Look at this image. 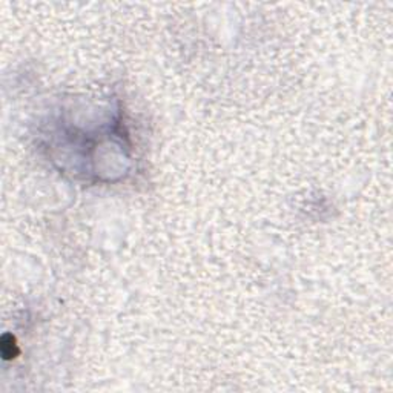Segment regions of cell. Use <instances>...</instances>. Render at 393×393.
<instances>
[{
	"label": "cell",
	"instance_id": "obj_1",
	"mask_svg": "<svg viewBox=\"0 0 393 393\" xmlns=\"http://www.w3.org/2000/svg\"><path fill=\"white\" fill-rule=\"evenodd\" d=\"M2 353H4L5 360L16 358L17 353H19L17 344H16V341H14V338H13L11 335H5L4 338H2Z\"/></svg>",
	"mask_w": 393,
	"mask_h": 393
}]
</instances>
